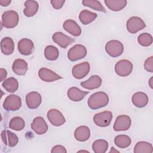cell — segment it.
<instances>
[{"label":"cell","instance_id":"1","mask_svg":"<svg viewBox=\"0 0 153 153\" xmlns=\"http://www.w3.org/2000/svg\"><path fill=\"white\" fill-rule=\"evenodd\" d=\"M109 103L108 94L103 91H98L91 94L88 99V107L93 110L106 106Z\"/></svg>","mask_w":153,"mask_h":153},{"label":"cell","instance_id":"2","mask_svg":"<svg viewBox=\"0 0 153 153\" xmlns=\"http://www.w3.org/2000/svg\"><path fill=\"white\" fill-rule=\"evenodd\" d=\"M19 21V14L15 11H5L2 15V24L6 28H14L17 25Z\"/></svg>","mask_w":153,"mask_h":153},{"label":"cell","instance_id":"3","mask_svg":"<svg viewBox=\"0 0 153 153\" xmlns=\"http://www.w3.org/2000/svg\"><path fill=\"white\" fill-rule=\"evenodd\" d=\"M105 50L108 55L112 57L120 56L124 51V46L121 42L118 40H111L105 45Z\"/></svg>","mask_w":153,"mask_h":153},{"label":"cell","instance_id":"4","mask_svg":"<svg viewBox=\"0 0 153 153\" xmlns=\"http://www.w3.org/2000/svg\"><path fill=\"white\" fill-rule=\"evenodd\" d=\"M22 106V99L16 94L8 96L4 103L3 108L8 111H15L19 110Z\"/></svg>","mask_w":153,"mask_h":153},{"label":"cell","instance_id":"5","mask_svg":"<svg viewBox=\"0 0 153 153\" xmlns=\"http://www.w3.org/2000/svg\"><path fill=\"white\" fill-rule=\"evenodd\" d=\"M133 67V64L130 61L123 59L117 62L115 66V71L120 76H127L132 72Z\"/></svg>","mask_w":153,"mask_h":153},{"label":"cell","instance_id":"6","mask_svg":"<svg viewBox=\"0 0 153 153\" xmlns=\"http://www.w3.org/2000/svg\"><path fill=\"white\" fill-rule=\"evenodd\" d=\"M87 55L86 48L81 44H76L71 48L68 52V57L72 62L84 58Z\"/></svg>","mask_w":153,"mask_h":153},{"label":"cell","instance_id":"7","mask_svg":"<svg viewBox=\"0 0 153 153\" xmlns=\"http://www.w3.org/2000/svg\"><path fill=\"white\" fill-rule=\"evenodd\" d=\"M127 29L131 33H136L138 31L142 30L146 27L145 23L140 17L133 16L127 21Z\"/></svg>","mask_w":153,"mask_h":153},{"label":"cell","instance_id":"8","mask_svg":"<svg viewBox=\"0 0 153 153\" xmlns=\"http://www.w3.org/2000/svg\"><path fill=\"white\" fill-rule=\"evenodd\" d=\"M112 119V114L111 111H103L94 115L93 122L99 127H105L110 124Z\"/></svg>","mask_w":153,"mask_h":153},{"label":"cell","instance_id":"9","mask_svg":"<svg viewBox=\"0 0 153 153\" xmlns=\"http://www.w3.org/2000/svg\"><path fill=\"white\" fill-rule=\"evenodd\" d=\"M90 66L88 62H84L75 65L72 70L73 76L78 79H82L86 76L90 72Z\"/></svg>","mask_w":153,"mask_h":153},{"label":"cell","instance_id":"10","mask_svg":"<svg viewBox=\"0 0 153 153\" xmlns=\"http://www.w3.org/2000/svg\"><path fill=\"white\" fill-rule=\"evenodd\" d=\"M47 117L50 123L54 126H60L66 122L62 113L56 109H50L47 112Z\"/></svg>","mask_w":153,"mask_h":153},{"label":"cell","instance_id":"11","mask_svg":"<svg viewBox=\"0 0 153 153\" xmlns=\"http://www.w3.org/2000/svg\"><path fill=\"white\" fill-rule=\"evenodd\" d=\"M131 123V119L128 115H121L117 117L113 128L116 131H126L130 128Z\"/></svg>","mask_w":153,"mask_h":153},{"label":"cell","instance_id":"12","mask_svg":"<svg viewBox=\"0 0 153 153\" xmlns=\"http://www.w3.org/2000/svg\"><path fill=\"white\" fill-rule=\"evenodd\" d=\"M52 39L56 44L63 48H66L71 44L75 41L74 39L61 32H55L52 36Z\"/></svg>","mask_w":153,"mask_h":153},{"label":"cell","instance_id":"13","mask_svg":"<svg viewBox=\"0 0 153 153\" xmlns=\"http://www.w3.org/2000/svg\"><path fill=\"white\" fill-rule=\"evenodd\" d=\"M48 125L45 120L41 117L35 118L31 124V128L37 134L41 135L45 134L48 130Z\"/></svg>","mask_w":153,"mask_h":153},{"label":"cell","instance_id":"14","mask_svg":"<svg viewBox=\"0 0 153 153\" xmlns=\"http://www.w3.org/2000/svg\"><path fill=\"white\" fill-rule=\"evenodd\" d=\"M18 50L24 56L31 54L34 50V45L32 40L28 38H22L18 42Z\"/></svg>","mask_w":153,"mask_h":153},{"label":"cell","instance_id":"15","mask_svg":"<svg viewBox=\"0 0 153 153\" xmlns=\"http://www.w3.org/2000/svg\"><path fill=\"white\" fill-rule=\"evenodd\" d=\"M41 102V96L36 91L30 92L26 96V103L29 109H33L38 108Z\"/></svg>","mask_w":153,"mask_h":153},{"label":"cell","instance_id":"16","mask_svg":"<svg viewBox=\"0 0 153 153\" xmlns=\"http://www.w3.org/2000/svg\"><path fill=\"white\" fill-rule=\"evenodd\" d=\"M38 75L40 79L45 82H53L62 78L53 71L45 68H42L39 70Z\"/></svg>","mask_w":153,"mask_h":153},{"label":"cell","instance_id":"17","mask_svg":"<svg viewBox=\"0 0 153 153\" xmlns=\"http://www.w3.org/2000/svg\"><path fill=\"white\" fill-rule=\"evenodd\" d=\"M63 29L74 36H78L81 34V29L77 23L72 20L68 19L63 23Z\"/></svg>","mask_w":153,"mask_h":153},{"label":"cell","instance_id":"18","mask_svg":"<svg viewBox=\"0 0 153 153\" xmlns=\"http://www.w3.org/2000/svg\"><path fill=\"white\" fill-rule=\"evenodd\" d=\"M102 78L99 75H93L87 80L81 82L80 85L87 90H94L98 88L102 84Z\"/></svg>","mask_w":153,"mask_h":153},{"label":"cell","instance_id":"19","mask_svg":"<svg viewBox=\"0 0 153 153\" xmlns=\"http://www.w3.org/2000/svg\"><path fill=\"white\" fill-rule=\"evenodd\" d=\"M1 138L4 143L10 147L15 146L19 142L17 135L8 130H3L1 132Z\"/></svg>","mask_w":153,"mask_h":153},{"label":"cell","instance_id":"20","mask_svg":"<svg viewBox=\"0 0 153 153\" xmlns=\"http://www.w3.org/2000/svg\"><path fill=\"white\" fill-rule=\"evenodd\" d=\"M148 96L143 92H136L131 97L133 104L137 108L145 107L148 103Z\"/></svg>","mask_w":153,"mask_h":153},{"label":"cell","instance_id":"21","mask_svg":"<svg viewBox=\"0 0 153 153\" xmlns=\"http://www.w3.org/2000/svg\"><path fill=\"white\" fill-rule=\"evenodd\" d=\"M27 62L22 59L15 60L12 65V70L16 74L18 75H25L27 71Z\"/></svg>","mask_w":153,"mask_h":153},{"label":"cell","instance_id":"22","mask_svg":"<svg viewBox=\"0 0 153 153\" xmlns=\"http://www.w3.org/2000/svg\"><path fill=\"white\" fill-rule=\"evenodd\" d=\"M88 93V91H82L77 87H72L68 91V97L74 102H79L82 100Z\"/></svg>","mask_w":153,"mask_h":153},{"label":"cell","instance_id":"23","mask_svg":"<svg viewBox=\"0 0 153 153\" xmlns=\"http://www.w3.org/2000/svg\"><path fill=\"white\" fill-rule=\"evenodd\" d=\"M90 136V128L85 126H81L77 127L74 131L75 138L79 142H85L87 140Z\"/></svg>","mask_w":153,"mask_h":153},{"label":"cell","instance_id":"24","mask_svg":"<svg viewBox=\"0 0 153 153\" xmlns=\"http://www.w3.org/2000/svg\"><path fill=\"white\" fill-rule=\"evenodd\" d=\"M1 50L5 55L11 54L14 50V43L10 37H5L1 41Z\"/></svg>","mask_w":153,"mask_h":153},{"label":"cell","instance_id":"25","mask_svg":"<svg viewBox=\"0 0 153 153\" xmlns=\"http://www.w3.org/2000/svg\"><path fill=\"white\" fill-rule=\"evenodd\" d=\"M25 6V8L23 10V13L28 17L33 16L39 8V4L36 1H26Z\"/></svg>","mask_w":153,"mask_h":153},{"label":"cell","instance_id":"26","mask_svg":"<svg viewBox=\"0 0 153 153\" xmlns=\"http://www.w3.org/2000/svg\"><path fill=\"white\" fill-rule=\"evenodd\" d=\"M105 4L111 10L118 11L123 10L127 5L126 0H105Z\"/></svg>","mask_w":153,"mask_h":153},{"label":"cell","instance_id":"27","mask_svg":"<svg viewBox=\"0 0 153 153\" xmlns=\"http://www.w3.org/2000/svg\"><path fill=\"white\" fill-rule=\"evenodd\" d=\"M97 16V15L96 13L87 10H84L80 12L79 14V19L83 25H85L93 22Z\"/></svg>","mask_w":153,"mask_h":153},{"label":"cell","instance_id":"28","mask_svg":"<svg viewBox=\"0 0 153 153\" xmlns=\"http://www.w3.org/2000/svg\"><path fill=\"white\" fill-rule=\"evenodd\" d=\"M3 88L10 93H14L18 89L19 82L17 79L14 77H10L5 79L2 83Z\"/></svg>","mask_w":153,"mask_h":153},{"label":"cell","instance_id":"29","mask_svg":"<svg viewBox=\"0 0 153 153\" xmlns=\"http://www.w3.org/2000/svg\"><path fill=\"white\" fill-rule=\"evenodd\" d=\"M153 151V148L151 143L147 142H138L134 148V152L135 153H151Z\"/></svg>","mask_w":153,"mask_h":153},{"label":"cell","instance_id":"30","mask_svg":"<svg viewBox=\"0 0 153 153\" xmlns=\"http://www.w3.org/2000/svg\"><path fill=\"white\" fill-rule=\"evenodd\" d=\"M114 143L120 148H126L130 145L131 140L129 136L125 134H120L115 137Z\"/></svg>","mask_w":153,"mask_h":153},{"label":"cell","instance_id":"31","mask_svg":"<svg viewBox=\"0 0 153 153\" xmlns=\"http://www.w3.org/2000/svg\"><path fill=\"white\" fill-rule=\"evenodd\" d=\"M25 126L24 120L20 117H14L12 118L9 123V128L15 131H21Z\"/></svg>","mask_w":153,"mask_h":153},{"label":"cell","instance_id":"32","mask_svg":"<svg viewBox=\"0 0 153 153\" xmlns=\"http://www.w3.org/2000/svg\"><path fill=\"white\" fill-rule=\"evenodd\" d=\"M108 148V143L103 139L95 140L92 144V149L95 153H105Z\"/></svg>","mask_w":153,"mask_h":153},{"label":"cell","instance_id":"33","mask_svg":"<svg viewBox=\"0 0 153 153\" xmlns=\"http://www.w3.org/2000/svg\"><path fill=\"white\" fill-rule=\"evenodd\" d=\"M59 50L53 45H48L45 48L44 56L45 57L50 61L56 60L59 57Z\"/></svg>","mask_w":153,"mask_h":153},{"label":"cell","instance_id":"34","mask_svg":"<svg viewBox=\"0 0 153 153\" xmlns=\"http://www.w3.org/2000/svg\"><path fill=\"white\" fill-rule=\"evenodd\" d=\"M82 4L84 6L90 7L94 10L102 11L106 13V10L102 5L100 1L97 0H84L82 1Z\"/></svg>","mask_w":153,"mask_h":153},{"label":"cell","instance_id":"35","mask_svg":"<svg viewBox=\"0 0 153 153\" xmlns=\"http://www.w3.org/2000/svg\"><path fill=\"white\" fill-rule=\"evenodd\" d=\"M139 44L143 47H148L152 43V36L148 33H142L138 36Z\"/></svg>","mask_w":153,"mask_h":153},{"label":"cell","instance_id":"36","mask_svg":"<svg viewBox=\"0 0 153 153\" xmlns=\"http://www.w3.org/2000/svg\"><path fill=\"white\" fill-rule=\"evenodd\" d=\"M145 69L151 73L153 72V57L151 56L146 59L144 63Z\"/></svg>","mask_w":153,"mask_h":153},{"label":"cell","instance_id":"37","mask_svg":"<svg viewBox=\"0 0 153 153\" xmlns=\"http://www.w3.org/2000/svg\"><path fill=\"white\" fill-rule=\"evenodd\" d=\"M65 2V1H64V0H63V1L62 0H51V1H50V3H51L52 7L56 10L60 9L63 7Z\"/></svg>","mask_w":153,"mask_h":153},{"label":"cell","instance_id":"38","mask_svg":"<svg viewBox=\"0 0 153 153\" xmlns=\"http://www.w3.org/2000/svg\"><path fill=\"white\" fill-rule=\"evenodd\" d=\"M67 152L66 148L62 146V145H56L54 146H53L51 149V153H66Z\"/></svg>","mask_w":153,"mask_h":153},{"label":"cell","instance_id":"39","mask_svg":"<svg viewBox=\"0 0 153 153\" xmlns=\"http://www.w3.org/2000/svg\"><path fill=\"white\" fill-rule=\"evenodd\" d=\"M7 71L4 68H1L0 69V77H1L0 81H2L7 77Z\"/></svg>","mask_w":153,"mask_h":153},{"label":"cell","instance_id":"40","mask_svg":"<svg viewBox=\"0 0 153 153\" xmlns=\"http://www.w3.org/2000/svg\"><path fill=\"white\" fill-rule=\"evenodd\" d=\"M11 2V1L10 0H1L0 1V4H1V6L7 7L8 5H10Z\"/></svg>","mask_w":153,"mask_h":153},{"label":"cell","instance_id":"41","mask_svg":"<svg viewBox=\"0 0 153 153\" xmlns=\"http://www.w3.org/2000/svg\"><path fill=\"white\" fill-rule=\"evenodd\" d=\"M149 85L150 86V87L151 88H153V85H152V77H151L150 79H149Z\"/></svg>","mask_w":153,"mask_h":153}]
</instances>
